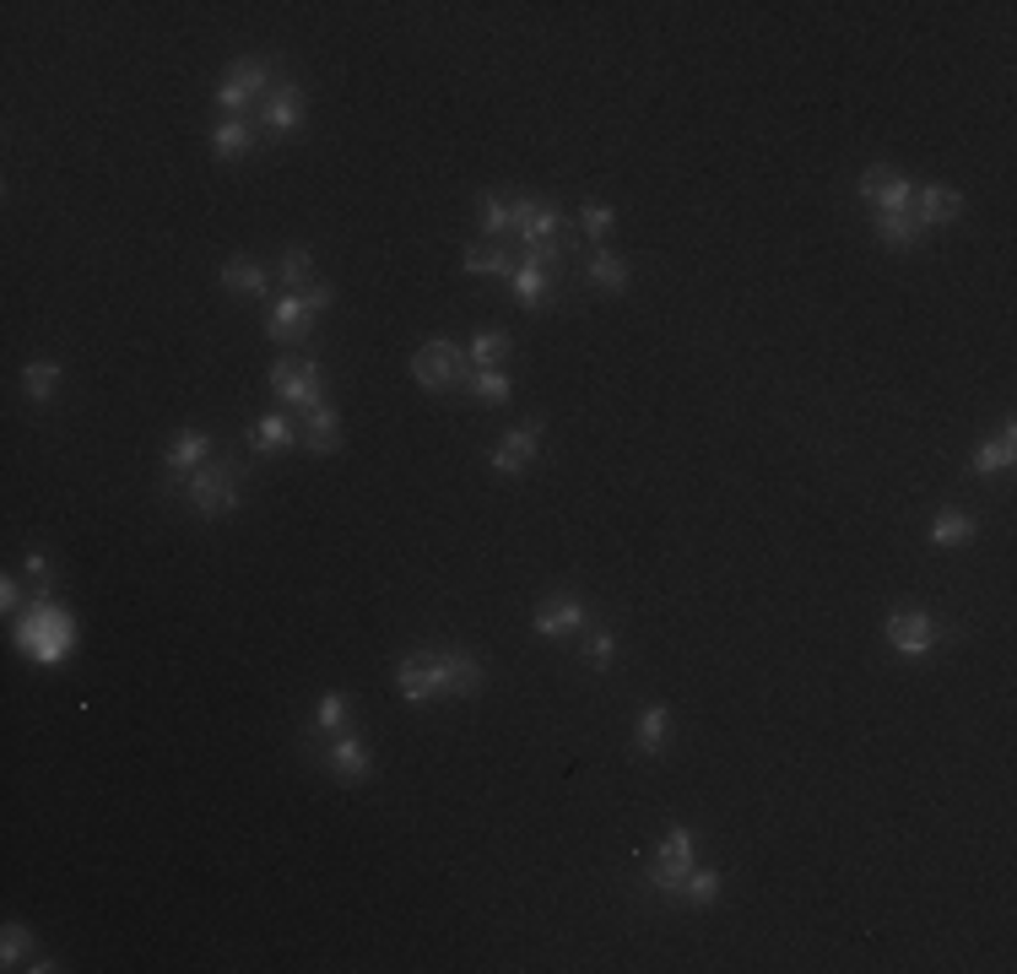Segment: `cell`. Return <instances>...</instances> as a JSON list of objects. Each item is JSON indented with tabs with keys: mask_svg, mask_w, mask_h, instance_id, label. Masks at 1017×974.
<instances>
[{
	"mask_svg": "<svg viewBox=\"0 0 1017 974\" xmlns=\"http://www.w3.org/2000/svg\"><path fill=\"white\" fill-rule=\"evenodd\" d=\"M347 714H352V699H347V693H325L319 710H315V725L336 736V731H347Z\"/></svg>",
	"mask_w": 1017,
	"mask_h": 974,
	"instance_id": "obj_33",
	"label": "cell"
},
{
	"mask_svg": "<svg viewBox=\"0 0 1017 974\" xmlns=\"http://www.w3.org/2000/svg\"><path fill=\"white\" fill-rule=\"evenodd\" d=\"M298 445H304L309 455H336V450H341V417H336L330 406H315V412H304Z\"/></svg>",
	"mask_w": 1017,
	"mask_h": 974,
	"instance_id": "obj_17",
	"label": "cell"
},
{
	"mask_svg": "<svg viewBox=\"0 0 1017 974\" xmlns=\"http://www.w3.org/2000/svg\"><path fill=\"white\" fill-rule=\"evenodd\" d=\"M877 239H883L888 250H915V244H920V222H915L909 211H893V217H877Z\"/></svg>",
	"mask_w": 1017,
	"mask_h": 974,
	"instance_id": "obj_27",
	"label": "cell"
},
{
	"mask_svg": "<svg viewBox=\"0 0 1017 974\" xmlns=\"http://www.w3.org/2000/svg\"><path fill=\"white\" fill-rule=\"evenodd\" d=\"M185 504H190L195 515H206V519L233 515V510L244 504L239 460H206L200 471H190V482H185Z\"/></svg>",
	"mask_w": 1017,
	"mask_h": 974,
	"instance_id": "obj_3",
	"label": "cell"
},
{
	"mask_svg": "<svg viewBox=\"0 0 1017 974\" xmlns=\"http://www.w3.org/2000/svg\"><path fill=\"white\" fill-rule=\"evenodd\" d=\"M693 866H699L693 834H688V829H671V834L660 840V850H655V866L644 872V883H649L655 894H666V899H682V883H688Z\"/></svg>",
	"mask_w": 1017,
	"mask_h": 974,
	"instance_id": "obj_5",
	"label": "cell"
},
{
	"mask_svg": "<svg viewBox=\"0 0 1017 974\" xmlns=\"http://www.w3.org/2000/svg\"><path fill=\"white\" fill-rule=\"evenodd\" d=\"M883 634H888V649L904 655V660H920V655H931L942 645V628H937V617L926 606H893Z\"/></svg>",
	"mask_w": 1017,
	"mask_h": 974,
	"instance_id": "obj_6",
	"label": "cell"
},
{
	"mask_svg": "<svg viewBox=\"0 0 1017 974\" xmlns=\"http://www.w3.org/2000/svg\"><path fill=\"white\" fill-rule=\"evenodd\" d=\"M542 434H547V423L542 417H531V423H520V428H508L504 439L493 445V471H504V477H520L536 455H542Z\"/></svg>",
	"mask_w": 1017,
	"mask_h": 974,
	"instance_id": "obj_11",
	"label": "cell"
},
{
	"mask_svg": "<svg viewBox=\"0 0 1017 974\" xmlns=\"http://www.w3.org/2000/svg\"><path fill=\"white\" fill-rule=\"evenodd\" d=\"M309 330H315V309L304 304V293H287L271 304V320H265L271 341H309Z\"/></svg>",
	"mask_w": 1017,
	"mask_h": 974,
	"instance_id": "obj_15",
	"label": "cell"
},
{
	"mask_svg": "<svg viewBox=\"0 0 1017 974\" xmlns=\"http://www.w3.org/2000/svg\"><path fill=\"white\" fill-rule=\"evenodd\" d=\"M720 888H725V877H720L714 866H693V872H688V883H682V899L703 909V905H714V899H720Z\"/></svg>",
	"mask_w": 1017,
	"mask_h": 974,
	"instance_id": "obj_30",
	"label": "cell"
},
{
	"mask_svg": "<svg viewBox=\"0 0 1017 974\" xmlns=\"http://www.w3.org/2000/svg\"><path fill=\"white\" fill-rule=\"evenodd\" d=\"M395 688L406 704L434 699H477L482 693V660L466 649H417L395 660Z\"/></svg>",
	"mask_w": 1017,
	"mask_h": 974,
	"instance_id": "obj_1",
	"label": "cell"
},
{
	"mask_svg": "<svg viewBox=\"0 0 1017 974\" xmlns=\"http://www.w3.org/2000/svg\"><path fill=\"white\" fill-rule=\"evenodd\" d=\"M287 445H298V428H293V417H282V412H271V417H260L250 434V450L254 455H276L287 450Z\"/></svg>",
	"mask_w": 1017,
	"mask_h": 974,
	"instance_id": "obj_20",
	"label": "cell"
},
{
	"mask_svg": "<svg viewBox=\"0 0 1017 974\" xmlns=\"http://www.w3.org/2000/svg\"><path fill=\"white\" fill-rule=\"evenodd\" d=\"M531 628H536L542 639L584 634V628H590V606H584L579 595H547V601H536V612H531Z\"/></svg>",
	"mask_w": 1017,
	"mask_h": 974,
	"instance_id": "obj_10",
	"label": "cell"
},
{
	"mask_svg": "<svg viewBox=\"0 0 1017 974\" xmlns=\"http://www.w3.org/2000/svg\"><path fill=\"white\" fill-rule=\"evenodd\" d=\"M508 390H514V380H508V374H499V369H477V374H471V395H477L482 406H499V401H508Z\"/></svg>",
	"mask_w": 1017,
	"mask_h": 974,
	"instance_id": "obj_32",
	"label": "cell"
},
{
	"mask_svg": "<svg viewBox=\"0 0 1017 974\" xmlns=\"http://www.w3.org/2000/svg\"><path fill=\"white\" fill-rule=\"evenodd\" d=\"M612 222H617V217H612V206H601V200L579 206V228H584L590 239H606V233H612Z\"/></svg>",
	"mask_w": 1017,
	"mask_h": 974,
	"instance_id": "obj_36",
	"label": "cell"
},
{
	"mask_svg": "<svg viewBox=\"0 0 1017 974\" xmlns=\"http://www.w3.org/2000/svg\"><path fill=\"white\" fill-rule=\"evenodd\" d=\"M260 120H265L271 135L304 130V87H298V81H276V87L260 98Z\"/></svg>",
	"mask_w": 1017,
	"mask_h": 974,
	"instance_id": "obj_12",
	"label": "cell"
},
{
	"mask_svg": "<svg viewBox=\"0 0 1017 974\" xmlns=\"http://www.w3.org/2000/svg\"><path fill=\"white\" fill-rule=\"evenodd\" d=\"M325 764H330V775H336V779H347V785H358V779H369V775H374L369 742H363L358 731H336V742H330Z\"/></svg>",
	"mask_w": 1017,
	"mask_h": 974,
	"instance_id": "obj_14",
	"label": "cell"
},
{
	"mask_svg": "<svg viewBox=\"0 0 1017 974\" xmlns=\"http://www.w3.org/2000/svg\"><path fill=\"white\" fill-rule=\"evenodd\" d=\"M206 141H211V152H217L222 163H233V157H244L254 146V130H250V120H217Z\"/></svg>",
	"mask_w": 1017,
	"mask_h": 974,
	"instance_id": "obj_21",
	"label": "cell"
},
{
	"mask_svg": "<svg viewBox=\"0 0 1017 974\" xmlns=\"http://www.w3.org/2000/svg\"><path fill=\"white\" fill-rule=\"evenodd\" d=\"M612 660H617V634L612 628H584V666L606 671Z\"/></svg>",
	"mask_w": 1017,
	"mask_h": 974,
	"instance_id": "obj_31",
	"label": "cell"
},
{
	"mask_svg": "<svg viewBox=\"0 0 1017 974\" xmlns=\"http://www.w3.org/2000/svg\"><path fill=\"white\" fill-rule=\"evenodd\" d=\"M460 271H471V276H508L514 260H508V250H499V244H471V250L460 255Z\"/></svg>",
	"mask_w": 1017,
	"mask_h": 974,
	"instance_id": "obj_24",
	"label": "cell"
},
{
	"mask_svg": "<svg viewBox=\"0 0 1017 974\" xmlns=\"http://www.w3.org/2000/svg\"><path fill=\"white\" fill-rule=\"evenodd\" d=\"M909 206H915V185H909L904 174H898V179H893L888 190H883L877 200H872V211H877V217H893V211H909Z\"/></svg>",
	"mask_w": 1017,
	"mask_h": 974,
	"instance_id": "obj_34",
	"label": "cell"
},
{
	"mask_svg": "<svg viewBox=\"0 0 1017 974\" xmlns=\"http://www.w3.org/2000/svg\"><path fill=\"white\" fill-rule=\"evenodd\" d=\"M17 601H22V584L6 580V584H0V606H6V612H17Z\"/></svg>",
	"mask_w": 1017,
	"mask_h": 974,
	"instance_id": "obj_41",
	"label": "cell"
},
{
	"mask_svg": "<svg viewBox=\"0 0 1017 974\" xmlns=\"http://www.w3.org/2000/svg\"><path fill=\"white\" fill-rule=\"evenodd\" d=\"M466 374H471V358H466V347H455V341H428V347H417L412 352V380L423 390H434V395H445V390L466 385Z\"/></svg>",
	"mask_w": 1017,
	"mask_h": 974,
	"instance_id": "obj_4",
	"label": "cell"
},
{
	"mask_svg": "<svg viewBox=\"0 0 1017 974\" xmlns=\"http://www.w3.org/2000/svg\"><path fill=\"white\" fill-rule=\"evenodd\" d=\"M514 352V341H508V330H482L471 347H466V358H471V369H493L499 358H508Z\"/></svg>",
	"mask_w": 1017,
	"mask_h": 974,
	"instance_id": "obj_28",
	"label": "cell"
},
{
	"mask_svg": "<svg viewBox=\"0 0 1017 974\" xmlns=\"http://www.w3.org/2000/svg\"><path fill=\"white\" fill-rule=\"evenodd\" d=\"M276 276L287 282V293H304V287L315 282V260H309V250H304V244H287L282 260H276Z\"/></svg>",
	"mask_w": 1017,
	"mask_h": 974,
	"instance_id": "obj_25",
	"label": "cell"
},
{
	"mask_svg": "<svg viewBox=\"0 0 1017 974\" xmlns=\"http://www.w3.org/2000/svg\"><path fill=\"white\" fill-rule=\"evenodd\" d=\"M477 211H482V233H488V239H504L508 233V200L482 195V200H477Z\"/></svg>",
	"mask_w": 1017,
	"mask_h": 974,
	"instance_id": "obj_35",
	"label": "cell"
},
{
	"mask_svg": "<svg viewBox=\"0 0 1017 974\" xmlns=\"http://www.w3.org/2000/svg\"><path fill=\"white\" fill-rule=\"evenodd\" d=\"M271 390H276V401H287L298 417L315 412V406H325V374H319L315 358H304V363L276 358V363H271Z\"/></svg>",
	"mask_w": 1017,
	"mask_h": 974,
	"instance_id": "obj_7",
	"label": "cell"
},
{
	"mask_svg": "<svg viewBox=\"0 0 1017 974\" xmlns=\"http://www.w3.org/2000/svg\"><path fill=\"white\" fill-rule=\"evenodd\" d=\"M217 276H222V287H228V293H239V298H244V293H250V298H260V293H265V282H271V276H265V265H260V260H250V255H233L222 271H217Z\"/></svg>",
	"mask_w": 1017,
	"mask_h": 974,
	"instance_id": "obj_19",
	"label": "cell"
},
{
	"mask_svg": "<svg viewBox=\"0 0 1017 974\" xmlns=\"http://www.w3.org/2000/svg\"><path fill=\"white\" fill-rule=\"evenodd\" d=\"M28 580H33V595H55V574L44 552H28Z\"/></svg>",
	"mask_w": 1017,
	"mask_h": 974,
	"instance_id": "obj_39",
	"label": "cell"
},
{
	"mask_svg": "<svg viewBox=\"0 0 1017 974\" xmlns=\"http://www.w3.org/2000/svg\"><path fill=\"white\" fill-rule=\"evenodd\" d=\"M508 293H514L525 309H542V304H547V293H553V271L520 255L514 260V271H508Z\"/></svg>",
	"mask_w": 1017,
	"mask_h": 974,
	"instance_id": "obj_16",
	"label": "cell"
},
{
	"mask_svg": "<svg viewBox=\"0 0 1017 974\" xmlns=\"http://www.w3.org/2000/svg\"><path fill=\"white\" fill-rule=\"evenodd\" d=\"M11 634H17V649L33 655L39 666H61L65 655H70V645H76V617L65 612L55 595H33Z\"/></svg>",
	"mask_w": 1017,
	"mask_h": 974,
	"instance_id": "obj_2",
	"label": "cell"
},
{
	"mask_svg": "<svg viewBox=\"0 0 1017 974\" xmlns=\"http://www.w3.org/2000/svg\"><path fill=\"white\" fill-rule=\"evenodd\" d=\"M1013 460H1017V428L1007 423L996 439H980V445H974V455H969V471H974V477H996V471H1007Z\"/></svg>",
	"mask_w": 1017,
	"mask_h": 974,
	"instance_id": "obj_18",
	"label": "cell"
},
{
	"mask_svg": "<svg viewBox=\"0 0 1017 974\" xmlns=\"http://www.w3.org/2000/svg\"><path fill=\"white\" fill-rule=\"evenodd\" d=\"M584 271H590V282H595V287H606V293H623V287H628V260L612 255V250H595Z\"/></svg>",
	"mask_w": 1017,
	"mask_h": 974,
	"instance_id": "obj_26",
	"label": "cell"
},
{
	"mask_svg": "<svg viewBox=\"0 0 1017 974\" xmlns=\"http://www.w3.org/2000/svg\"><path fill=\"white\" fill-rule=\"evenodd\" d=\"M931 547H969L974 541V515H963V510H942V515L931 519Z\"/></svg>",
	"mask_w": 1017,
	"mask_h": 974,
	"instance_id": "obj_23",
	"label": "cell"
},
{
	"mask_svg": "<svg viewBox=\"0 0 1017 974\" xmlns=\"http://www.w3.org/2000/svg\"><path fill=\"white\" fill-rule=\"evenodd\" d=\"M666 736H671V710H666V704H649V710L634 720V747L638 753H660Z\"/></svg>",
	"mask_w": 1017,
	"mask_h": 974,
	"instance_id": "obj_22",
	"label": "cell"
},
{
	"mask_svg": "<svg viewBox=\"0 0 1017 974\" xmlns=\"http://www.w3.org/2000/svg\"><path fill=\"white\" fill-rule=\"evenodd\" d=\"M271 87H276V81H271V65L265 61H233L228 65V76L217 81V103H222V114H228V120H244V109L260 103Z\"/></svg>",
	"mask_w": 1017,
	"mask_h": 974,
	"instance_id": "obj_8",
	"label": "cell"
},
{
	"mask_svg": "<svg viewBox=\"0 0 1017 974\" xmlns=\"http://www.w3.org/2000/svg\"><path fill=\"white\" fill-rule=\"evenodd\" d=\"M55 385H61V363H50V358H33V363L22 369V390H28V401H50V395H55Z\"/></svg>",
	"mask_w": 1017,
	"mask_h": 974,
	"instance_id": "obj_29",
	"label": "cell"
},
{
	"mask_svg": "<svg viewBox=\"0 0 1017 974\" xmlns=\"http://www.w3.org/2000/svg\"><path fill=\"white\" fill-rule=\"evenodd\" d=\"M206 460H211V434L179 428V434L168 439V450H163V482H168V488H185L190 471H200Z\"/></svg>",
	"mask_w": 1017,
	"mask_h": 974,
	"instance_id": "obj_9",
	"label": "cell"
},
{
	"mask_svg": "<svg viewBox=\"0 0 1017 974\" xmlns=\"http://www.w3.org/2000/svg\"><path fill=\"white\" fill-rule=\"evenodd\" d=\"M22 953H28V931H22V926H6V942H0V964H6V970H22Z\"/></svg>",
	"mask_w": 1017,
	"mask_h": 974,
	"instance_id": "obj_38",
	"label": "cell"
},
{
	"mask_svg": "<svg viewBox=\"0 0 1017 974\" xmlns=\"http://www.w3.org/2000/svg\"><path fill=\"white\" fill-rule=\"evenodd\" d=\"M893 179H898V168H888V163H877V168H866V174H861V185H855V195H861V200L872 206V200H877V195L888 190Z\"/></svg>",
	"mask_w": 1017,
	"mask_h": 974,
	"instance_id": "obj_37",
	"label": "cell"
},
{
	"mask_svg": "<svg viewBox=\"0 0 1017 974\" xmlns=\"http://www.w3.org/2000/svg\"><path fill=\"white\" fill-rule=\"evenodd\" d=\"M958 211H963V195H958L953 185H915V206H909V217L920 222V233L958 222Z\"/></svg>",
	"mask_w": 1017,
	"mask_h": 974,
	"instance_id": "obj_13",
	"label": "cell"
},
{
	"mask_svg": "<svg viewBox=\"0 0 1017 974\" xmlns=\"http://www.w3.org/2000/svg\"><path fill=\"white\" fill-rule=\"evenodd\" d=\"M304 304H309L315 315H325V309L336 304V287H330V282H309V287H304Z\"/></svg>",
	"mask_w": 1017,
	"mask_h": 974,
	"instance_id": "obj_40",
	"label": "cell"
}]
</instances>
